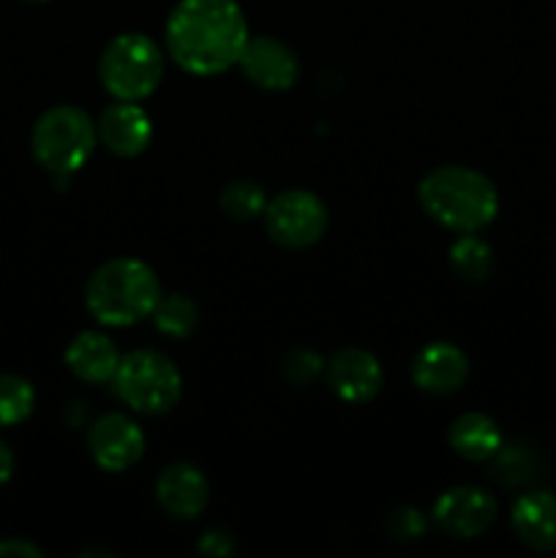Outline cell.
<instances>
[{
	"mask_svg": "<svg viewBox=\"0 0 556 558\" xmlns=\"http://www.w3.org/2000/svg\"><path fill=\"white\" fill-rule=\"evenodd\" d=\"M164 38L180 69L194 76H216L240 60L249 22L238 0H180Z\"/></svg>",
	"mask_w": 556,
	"mask_h": 558,
	"instance_id": "cell-1",
	"label": "cell"
},
{
	"mask_svg": "<svg viewBox=\"0 0 556 558\" xmlns=\"http://www.w3.org/2000/svg\"><path fill=\"white\" fill-rule=\"evenodd\" d=\"M418 199L425 216L458 234L488 227L499 213V191L483 172L461 163L436 167L420 180Z\"/></svg>",
	"mask_w": 556,
	"mask_h": 558,
	"instance_id": "cell-2",
	"label": "cell"
},
{
	"mask_svg": "<svg viewBox=\"0 0 556 558\" xmlns=\"http://www.w3.org/2000/svg\"><path fill=\"white\" fill-rule=\"evenodd\" d=\"M161 294V281L150 265L120 256L104 262L87 278L85 303L104 327H131L153 316Z\"/></svg>",
	"mask_w": 556,
	"mask_h": 558,
	"instance_id": "cell-3",
	"label": "cell"
},
{
	"mask_svg": "<svg viewBox=\"0 0 556 558\" xmlns=\"http://www.w3.org/2000/svg\"><path fill=\"white\" fill-rule=\"evenodd\" d=\"M164 52L145 33H120L98 58V80L114 101H145L164 80Z\"/></svg>",
	"mask_w": 556,
	"mask_h": 558,
	"instance_id": "cell-4",
	"label": "cell"
},
{
	"mask_svg": "<svg viewBox=\"0 0 556 558\" xmlns=\"http://www.w3.org/2000/svg\"><path fill=\"white\" fill-rule=\"evenodd\" d=\"M98 142V129L90 114L80 107H52L36 120L31 131L33 158L41 163L47 172L74 174L87 163Z\"/></svg>",
	"mask_w": 556,
	"mask_h": 558,
	"instance_id": "cell-5",
	"label": "cell"
},
{
	"mask_svg": "<svg viewBox=\"0 0 556 558\" xmlns=\"http://www.w3.org/2000/svg\"><path fill=\"white\" fill-rule=\"evenodd\" d=\"M112 387L120 401L134 412L161 417L178 407L183 396V376L167 354L156 349H134L120 357Z\"/></svg>",
	"mask_w": 556,
	"mask_h": 558,
	"instance_id": "cell-6",
	"label": "cell"
},
{
	"mask_svg": "<svg viewBox=\"0 0 556 558\" xmlns=\"http://www.w3.org/2000/svg\"><path fill=\"white\" fill-rule=\"evenodd\" d=\"M327 205L309 189H287L265 207V229L281 248L303 251L319 243L327 232Z\"/></svg>",
	"mask_w": 556,
	"mask_h": 558,
	"instance_id": "cell-7",
	"label": "cell"
},
{
	"mask_svg": "<svg viewBox=\"0 0 556 558\" xmlns=\"http://www.w3.org/2000/svg\"><path fill=\"white\" fill-rule=\"evenodd\" d=\"M431 521L450 539H478L494 526L496 499L474 485L447 488L431 507Z\"/></svg>",
	"mask_w": 556,
	"mask_h": 558,
	"instance_id": "cell-8",
	"label": "cell"
},
{
	"mask_svg": "<svg viewBox=\"0 0 556 558\" xmlns=\"http://www.w3.org/2000/svg\"><path fill=\"white\" fill-rule=\"evenodd\" d=\"M87 447L98 469L109 474L129 472L145 456V434L125 414L112 412L98 417L87 430Z\"/></svg>",
	"mask_w": 556,
	"mask_h": 558,
	"instance_id": "cell-9",
	"label": "cell"
},
{
	"mask_svg": "<svg viewBox=\"0 0 556 558\" xmlns=\"http://www.w3.org/2000/svg\"><path fill=\"white\" fill-rule=\"evenodd\" d=\"M325 379L338 401L360 407L379 396L385 374L374 354L349 347L330 354V360L325 363Z\"/></svg>",
	"mask_w": 556,
	"mask_h": 558,
	"instance_id": "cell-10",
	"label": "cell"
},
{
	"mask_svg": "<svg viewBox=\"0 0 556 558\" xmlns=\"http://www.w3.org/2000/svg\"><path fill=\"white\" fill-rule=\"evenodd\" d=\"M238 65L243 69L245 80L262 90L281 93L300 80L298 54L273 36H249Z\"/></svg>",
	"mask_w": 556,
	"mask_h": 558,
	"instance_id": "cell-11",
	"label": "cell"
},
{
	"mask_svg": "<svg viewBox=\"0 0 556 558\" xmlns=\"http://www.w3.org/2000/svg\"><path fill=\"white\" fill-rule=\"evenodd\" d=\"M156 501L174 521H194L210 501V483L194 463H169L156 477Z\"/></svg>",
	"mask_w": 556,
	"mask_h": 558,
	"instance_id": "cell-12",
	"label": "cell"
},
{
	"mask_svg": "<svg viewBox=\"0 0 556 558\" xmlns=\"http://www.w3.org/2000/svg\"><path fill=\"white\" fill-rule=\"evenodd\" d=\"M98 140L109 153L120 158H134L147 150L153 140L150 114L136 101H114L101 112L96 123Z\"/></svg>",
	"mask_w": 556,
	"mask_h": 558,
	"instance_id": "cell-13",
	"label": "cell"
},
{
	"mask_svg": "<svg viewBox=\"0 0 556 558\" xmlns=\"http://www.w3.org/2000/svg\"><path fill=\"white\" fill-rule=\"evenodd\" d=\"M469 379V360L458 347L445 341L428 343L412 360V381L428 396H452Z\"/></svg>",
	"mask_w": 556,
	"mask_h": 558,
	"instance_id": "cell-14",
	"label": "cell"
},
{
	"mask_svg": "<svg viewBox=\"0 0 556 558\" xmlns=\"http://www.w3.org/2000/svg\"><path fill=\"white\" fill-rule=\"evenodd\" d=\"M518 543L537 554L556 550V496L551 490H529L518 496L510 512Z\"/></svg>",
	"mask_w": 556,
	"mask_h": 558,
	"instance_id": "cell-15",
	"label": "cell"
},
{
	"mask_svg": "<svg viewBox=\"0 0 556 558\" xmlns=\"http://www.w3.org/2000/svg\"><path fill=\"white\" fill-rule=\"evenodd\" d=\"M65 365L76 379L87 381V385H104V381H112L120 365V352L112 338L96 330H85L71 338V343L65 347Z\"/></svg>",
	"mask_w": 556,
	"mask_h": 558,
	"instance_id": "cell-16",
	"label": "cell"
},
{
	"mask_svg": "<svg viewBox=\"0 0 556 558\" xmlns=\"http://www.w3.org/2000/svg\"><path fill=\"white\" fill-rule=\"evenodd\" d=\"M447 441H450L452 452L467 458V461H491V458L499 452V447L505 445L496 420H491L488 414L480 412L461 414V417L450 425Z\"/></svg>",
	"mask_w": 556,
	"mask_h": 558,
	"instance_id": "cell-17",
	"label": "cell"
},
{
	"mask_svg": "<svg viewBox=\"0 0 556 558\" xmlns=\"http://www.w3.org/2000/svg\"><path fill=\"white\" fill-rule=\"evenodd\" d=\"M543 469L537 450L529 447L527 441H510L501 445L499 452L491 458V477L505 485H523L534 480Z\"/></svg>",
	"mask_w": 556,
	"mask_h": 558,
	"instance_id": "cell-18",
	"label": "cell"
},
{
	"mask_svg": "<svg viewBox=\"0 0 556 558\" xmlns=\"http://www.w3.org/2000/svg\"><path fill=\"white\" fill-rule=\"evenodd\" d=\"M153 322L161 336L183 341L200 325V308L185 294H161L158 305L153 308Z\"/></svg>",
	"mask_w": 556,
	"mask_h": 558,
	"instance_id": "cell-19",
	"label": "cell"
},
{
	"mask_svg": "<svg viewBox=\"0 0 556 558\" xmlns=\"http://www.w3.org/2000/svg\"><path fill=\"white\" fill-rule=\"evenodd\" d=\"M450 265L458 272V278L480 283L494 270V251L483 238H478V232L461 234L450 248Z\"/></svg>",
	"mask_w": 556,
	"mask_h": 558,
	"instance_id": "cell-20",
	"label": "cell"
},
{
	"mask_svg": "<svg viewBox=\"0 0 556 558\" xmlns=\"http://www.w3.org/2000/svg\"><path fill=\"white\" fill-rule=\"evenodd\" d=\"M36 392L27 379L16 374H0V428L25 423L33 414Z\"/></svg>",
	"mask_w": 556,
	"mask_h": 558,
	"instance_id": "cell-21",
	"label": "cell"
},
{
	"mask_svg": "<svg viewBox=\"0 0 556 558\" xmlns=\"http://www.w3.org/2000/svg\"><path fill=\"white\" fill-rule=\"evenodd\" d=\"M221 210L234 221H251L256 216H265L267 196L265 189L254 180H232L221 191Z\"/></svg>",
	"mask_w": 556,
	"mask_h": 558,
	"instance_id": "cell-22",
	"label": "cell"
},
{
	"mask_svg": "<svg viewBox=\"0 0 556 558\" xmlns=\"http://www.w3.org/2000/svg\"><path fill=\"white\" fill-rule=\"evenodd\" d=\"M281 368L283 376H287L292 385L309 387L314 385L316 376L322 374V357L311 352V349H294V352H289L287 357H283Z\"/></svg>",
	"mask_w": 556,
	"mask_h": 558,
	"instance_id": "cell-23",
	"label": "cell"
},
{
	"mask_svg": "<svg viewBox=\"0 0 556 558\" xmlns=\"http://www.w3.org/2000/svg\"><path fill=\"white\" fill-rule=\"evenodd\" d=\"M425 529H428V518L414 507H401L387 518V534L396 543H414V539L423 537Z\"/></svg>",
	"mask_w": 556,
	"mask_h": 558,
	"instance_id": "cell-24",
	"label": "cell"
},
{
	"mask_svg": "<svg viewBox=\"0 0 556 558\" xmlns=\"http://www.w3.org/2000/svg\"><path fill=\"white\" fill-rule=\"evenodd\" d=\"M200 550L207 556H229L234 550L232 534L223 532V529H210V532L202 537Z\"/></svg>",
	"mask_w": 556,
	"mask_h": 558,
	"instance_id": "cell-25",
	"label": "cell"
},
{
	"mask_svg": "<svg viewBox=\"0 0 556 558\" xmlns=\"http://www.w3.org/2000/svg\"><path fill=\"white\" fill-rule=\"evenodd\" d=\"M41 548L27 539H0V558H41Z\"/></svg>",
	"mask_w": 556,
	"mask_h": 558,
	"instance_id": "cell-26",
	"label": "cell"
},
{
	"mask_svg": "<svg viewBox=\"0 0 556 558\" xmlns=\"http://www.w3.org/2000/svg\"><path fill=\"white\" fill-rule=\"evenodd\" d=\"M11 474H14V452H11V447L0 439V485L9 483Z\"/></svg>",
	"mask_w": 556,
	"mask_h": 558,
	"instance_id": "cell-27",
	"label": "cell"
},
{
	"mask_svg": "<svg viewBox=\"0 0 556 558\" xmlns=\"http://www.w3.org/2000/svg\"><path fill=\"white\" fill-rule=\"evenodd\" d=\"M27 3H47V0H27Z\"/></svg>",
	"mask_w": 556,
	"mask_h": 558,
	"instance_id": "cell-28",
	"label": "cell"
}]
</instances>
